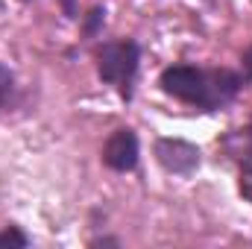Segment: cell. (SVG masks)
<instances>
[{
	"label": "cell",
	"instance_id": "6da1fadb",
	"mask_svg": "<svg viewBox=\"0 0 252 249\" xmlns=\"http://www.w3.org/2000/svg\"><path fill=\"white\" fill-rule=\"evenodd\" d=\"M158 85L173 100L202 109L217 112L226 109L244 88V76L229 67H196V64H170L161 70Z\"/></svg>",
	"mask_w": 252,
	"mask_h": 249
},
{
	"label": "cell",
	"instance_id": "7a4b0ae2",
	"mask_svg": "<svg viewBox=\"0 0 252 249\" xmlns=\"http://www.w3.org/2000/svg\"><path fill=\"white\" fill-rule=\"evenodd\" d=\"M141 67V47L132 38L109 41L97 50V73L106 85H115L121 97H132V82Z\"/></svg>",
	"mask_w": 252,
	"mask_h": 249
},
{
	"label": "cell",
	"instance_id": "3957f363",
	"mask_svg": "<svg viewBox=\"0 0 252 249\" xmlns=\"http://www.w3.org/2000/svg\"><path fill=\"white\" fill-rule=\"evenodd\" d=\"M156 161L176 176H188L199 167V150L182 138H158L156 141Z\"/></svg>",
	"mask_w": 252,
	"mask_h": 249
},
{
	"label": "cell",
	"instance_id": "277c9868",
	"mask_svg": "<svg viewBox=\"0 0 252 249\" xmlns=\"http://www.w3.org/2000/svg\"><path fill=\"white\" fill-rule=\"evenodd\" d=\"M138 156H141V147H138V135L132 129H115L109 135V141L103 144V164L109 170H118V173L135 170Z\"/></svg>",
	"mask_w": 252,
	"mask_h": 249
},
{
	"label": "cell",
	"instance_id": "5b68a950",
	"mask_svg": "<svg viewBox=\"0 0 252 249\" xmlns=\"http://www.w3.org/2000/svg\"><path fill=\"white\" fill-rule=\"evenodd\" d=\"M238 158H241V196L252 202V124L247 129H241V150H238Z\"/></svg>",
	"mask_w": 252,
	"mask_h": 249
},
{
	"label": "cell",
	"instance_id": "8992f818",
	"mask_svg": "<svg viewBox=\"0 0 252 249\" xmlns=\"http://www.w3.org/2000/svg\"><path fill=\"white\" fill-rule=\"evenodd\" d=\"M30 241H27V235L21 232V229H15V226H9V229H3L0 232V247H27Z\"/></svg>",
	"mask_w": 252,
	"mask_h": 249
},
{
	"label": "cell",
	"instance_id": "52a82bcc",
	"mask_svg": "<svg viewBox=\"0 0 252 249\" xmlns=\"http://www.w3.org/2000/svg\"><path fill=\"white\" fill-rule=\"evenodd\" d=\"M12 88H15V76L6 64H0V109L6 106V100L12 97Z\"/></svg>",
	"mask_w": 252,
	"mask_h": 249
},
{
	"label": "cell",
	"instance_id": "ba28073f",
	"mask_svg": "<svg viewBox=\"0 0 252 249\" xmlns=\"http://www.w3.org/2000/svg\"><path fill=\"white\" fill-rule=\"evenodd\" d=\"M241 62H244V79H252V47L244 53V59H241Z\"/></svg>",
	"mask_w": 252,
	"mask_h": 249
},
{
	"label": "cell",
	"instance_id": "9c48e42d",
	"mask_svg": "<svg viewBox=\"0 0 252 249\" xmlns=\"http://www.w3.org/2000/svg\"><path fill=\"white\" fill-rule=\"evenodd\" d=\"M59 3H62V9H64L67 18H76V0H59Z\"/></svg>",
	"mask_w": 252,
	"mask_h": 249
}]
</instances>
